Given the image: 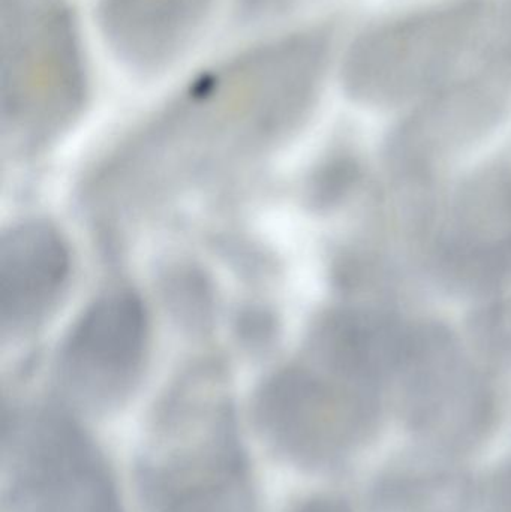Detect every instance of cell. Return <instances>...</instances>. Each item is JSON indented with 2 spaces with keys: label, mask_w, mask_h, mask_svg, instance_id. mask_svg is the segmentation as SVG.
Returning a JSON list of instances; mask_svg holds the SVG:
<instances>
[{
  "label": "cell",
  "mask_w": 511,
  "mask_h": 512,
  "mask_svg": "<svg viewBox=\"0 0 511 512\" xmlns=\"http://www.w3.org/2000/svg\"><path fill=\"white\" fill-rule=\"evenodd\" d=\"M378 391L311 358L270 376L255 394L252 417L279 459L303 469L335 465L377 421Z\"/></svg>",
  "instance_id": "cell-1"
},
{
  "label": "cell",
  "mask_w": 511,
  "mask_h": 512,
  "mask_svg": "<svg viewBox=\"0 0 511 512\" xmlns=\"http://www.w3.org/2000/svg\"><path fill=\"white\" fill-rule=\"evenodd\" d=\"M482 0H458L399 18L360 36L344 63V84L356 101L402 104L437 89L477 44Z\"/></svg>",
  "instance_id": "cell-2"
},
{
  "label": "cell",
  "mask_w": 511,
  "mask_h": 512,
  "mask_svg": "<svg viewBox=\"0 0 511 512\" xmlns=\"http://www.w3.org/2000/svg\"><path fill=\"white\" fill-rule=\"evenodd\" d=\"M3 105L12 128L50 131L86 93L83 51L63 0H2Z\"/></svg>",
  "instance_id": "cell-3"
},
{
  "label": "cell",
  "mask_w": 511,
  "mask_h": 512,
  "mask_svg": "<svg viewBox=\"0 0 511 512\" xmlns=\"http://www.w3.org/2000/svg\"><path fill=\"white\" fill-rule=\"evenodd\" d=\"M3 466L11 512H123L104 457L87 433L56 409L12 418Z\"/></svg>",
  "instance_id": "cell-4"
},
{
  "label": "cell",
  "mask_w": 511,
  "mask_h": 512,
  "mask_svg": "<svg viewBox=\"0 0 511 512\" xmlns=\"http://www.w3.org/2000/svg\"><path fill=\"white\" fill-rule=\"evenodd\" d=\"M149 352L143 301L128 289H113L89 304L69 330L57 361L60 385L87 411H113L137 390Z\"/></svg>",
  "instance_id": "cell-5"
},
{
  "label": "cell",
  "mask_w": 511,
  "mask_h": 512,
  "mask_svg": "<svg viewBox=\"0 0 511 512\" xmlns=\"http://www.w3.org/2000/svg\"><path fill=\"white\" fill-rule=\"evenodd\" d=\"M414 429L446 445L473 442L491 417V394L452 331L411 327L395 379Z\"/></svg>",
  "instance_id": "cell-6"
},
{
  "label": "cell",
  "mask_w": 511,
  "mask_h": 512,
  "mask_svg": "<svg viewBox=\"0 0 511 512\" xmlns=\"http://www.w3.org/2000/svg\"><path fill=\"white\" fill-rule=\"evenodd\" d=\"M438 279L465 294L511 282V173L486 168L459 186L434 248Z\"/></svg>",
  "instance_id": "cell-7"
},
{
  "label": "cell",
  "mask_w": 511,
  "mask_h": 512,
  "mask_svg": "<svg viewBox=\"0 0 511 512\" xmlns=\"http://www.w3.org/2000/svg\"><path fill=\"white\" fill-rule=\"evenodd\" d=\"M146 512H257L245 454L227 415L206 438L141 468Z\"/></svg>",
  "instance_id": "cell-8"
},
{
  "label": "cell",
  "mask_w": 511,
  "mask_h": 512,
  "mask_svg": "<svg viewBox=\"0 0 511 512\" xmlns=\"http://www.w3.org/2000/svg\"><path fill=\"white\" fill-rule=\"evenodd\" d=\"M507 90L483 74L429 96L393 134L390 159L420 176L485 137L506 113Z\"/></svg>",
  "instance_id": "cell-9"
},
{
  "label": "cell",
  "mask_w": 511,
  "mask_h": 512,
  "mask_svg": "<svg viewBox=\"0 0 511 512\" xmlns=\"http://www.w3.org/2000/svg\"><path fill=\"white\" fill-rule=\"evenodd\" d=\"M68 243L54 225L24 221L0 242V315L3 330L24 333L41 325L62 301L71 280Z\"/></svg>",
  "instance_id": "cell-10"
},
{
  "label": "cell",
  "mask_w": 511,
  "mask_h": 512,
  "mask_svg": "<svg viewBox=\"0 0 511 512\" xmlns=\"http://www.w3.org/2000/svg\"><path fill=\"white\" fill-rule=\"evenodd\" d=\"M410 327L389 313L362 307L324 316L312 331L306 357L356 384L380 391L395 382Z\"/></svg>",
  "instance_id": "cell-11"
},
{
  "label": "cell",
  "mask_w": 511,
  "mask_h": 512,
  "mask_svg": "<svg viewBox=\"0 0 511 512\" xmlns=\"http://www.w3.org/2000/svg\"><path fill=\"white\" fill-rule=\"evenodd\" d=\"M213 0H101L108 44L135 71L173 63L200 33Z\"/></svg>",
  "instance_id": "cell-12"
},
{
  "label": "cell",
  "mask_w": 511,
  "mask_h": 512,
  "mask_svg": "<svg viewBox=\"0 0 511 512\" xmlns=\"http://www.w3.org/2000/svg\"><path fill=\"white\" fill-rule=\"evenodd\" d=\"M480 74L511 90V0L504 6L485 47Z\"/></svg>",
  "instance_id": "cell-13"
},
{
  "label": "cell",
  "mask_w": 511,
  "mask_h": 512,
  "mask_svg": "<svg viewBox=\"0 0 511 512\" xmlns=\"http://www.w3.org/2000/svg\"><path fill=\"white\" fill-rule=\"evenodd\" d=\"M294 512H351V510L338 499L314 498L300 505Z\"/></svg>",
  "instance_id": "cell-14"
},
{
  "label": "cell",
  "mask_w": 511,
  "mask_h": 512,
  "mask_svg": "<svg viewBox=\"0 0 511 512\" xmlns=\"http://www.w3.org/2000/svg\"><path fill=\"white\" fill-rule=\"evenodd\" d=\"M285 0H243L251 11H267V9L275 8L282 5Z\"/></svg>",
  "instance_id": "cell-15"
}]
</instances>
